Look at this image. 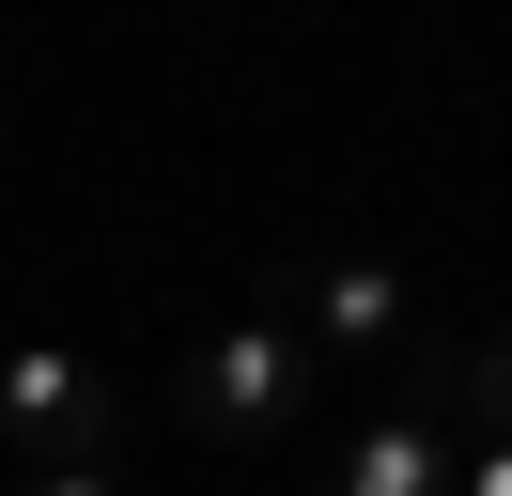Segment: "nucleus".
<instances>
[{
	"label": "nucleus",
	"mask_w": 512,
	"mask_h": 496,
	"mask_svg": "<svg viewBox=\"0 0 512 496\" xmlns=\"http://www.w3.org/2000/svg\"><path fill=\"white\" fill-rule=\"evenodd\" d=\"M295 341H311V357H342V372H419V295H404V264H373V248L311 264Z\"/></svg>",
	"instance_id": "obj_2"
},
{
	"label": "nucleus",
	"mask_w": 512,
	"mask_h": 496,
	"mask_svg": "<svg viewBox=\"0 0 512 496\" xmlns=\"http://www.w3.org/2000/svg\"><path fill=\"white\" fill-rule=\"evenodd\" d=\"M450 465H466V434H450V403H388V419H357V450L326 465V496H450Z\"/></svg>",
	"instance_id": "obj_4"
},
{
	"label": "nucleus",
	"mask_w": 512,
	"mask_h": 496,
	"mask_svg": "<svg viewBox=\"0 0 512 496\" xmlns=\"http://www.w3.org/2000/svg\"><path fill=\"white\" fill-rule=\"evenodd\" d=\"M295 388H311V341H295V326H218L171 403H187V434H280Z\"/></svg>",
	"instance_id": "obj_3"
},
{
	"label": "nucleus",
	"mask_w": 512,
	"mask_h": 496,
	"mask_svg": "<svg viewBox=\"0 0 512 496\" xmlns=\"http://www.w3.org/2000/svg\"><path fill=\"white\" fill-rule=\"evenodd\" d=\"M0 450L32 465V481L109 465V372L63 357V341H16V357H0Z\"/></svg>",
	"instance_id": "obj_1"
},
{
	"label": "nucleus",
	"mask_w": 512,
	"mask_h": 496,
	"mask_svg": "<svg viewBox=\"0 0 512 496\" xmlns=\"http://www.w3.org/2000/svg\"><path fill=\"white\" fill-rule=\"evenodd\" d=\"M16 496H109V465H63V481H16Z\"/></svg>",
	"instance_id": "obj_7"
},
{
	"label": "nucleus",
	"mask_w": 512,
	"mask_h": 496,
	"mask_svg": "<svg viewBox=\"0 0 512 496\" xmlns=\"http://www.w3.org/2000/svg\"><path fill=\"white\" fill-rule=\"evenodd\" d=\"M450 496H512V434H466V465H450Z\"/></svg>",
	"instance_id": "obj_6"
},
{
	"label": "nucleus",
	"mask_w": 512,
	"mask_h": 496,
	"mask_svg": "<svg viewBox=\"0 0 512 496\" xmlns=\"http://www.w3.org/2000/svg\"><path fill=\"white\" fill-rule=\"evenodd\" d=\"M404 388H419V403H450V434H512V326H497V341H466V357H435V341H419Z\"/></svg>",
	"instance_id": "obj_5"
}]
</instances>
